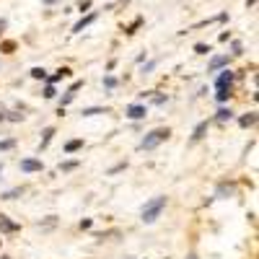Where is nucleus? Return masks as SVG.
Returning <instances> with one entry per match:
<instances>
[{
    "instance_id": "nucleus-1",
    "label": "nucleus",
    "mask_w": 259,
    "mask_h": 259,
    "mask_svg": "<svg viewBox=\"0 0 259 259\" xmlns=\"http://www.w3.org/2000/svg\"><path fill=\"white\" fill-rule=\"evenodd\" d=\"M168 135H171V130H168V127H158V130H153V132L145 135V140L140 143V148H143V151H153V148H158V145H161L163 140H168Z\"/></svg>"
},
{
    "instance_id": "nucleus-2",
    "label": "nucleus",
    "mask_w": 259,
    "mask_h": 259,
    "mask_svg": "<svg viewBox=\"0 0 259 259\" xmlns=\"http://www.w3.org/2000/svg\"><path fill=\"white\" fill-rule=\"evenodd\" d=\"M163 207H166V197H155V200H151L148 205L143 207V223H153L155 218L161 215Z\"/></svg>"
},
{
    "instance_id": "nucleus-3",
    "label": "nucleus",
    "mask_w": 259,
    "mask_h": 259,
    "mask_svg": "<svg viewBox=\"0 0 259 259\" xmlns=\"http://www.w3.org/2000/svg\"><path fill=\"white\" fill-rule=\"evenodd\" d=\"M127 117H130V119H143V117H145V106H140V104L127 106Z\"/></svg>"
},
{
    "instance_id": "nucleus-4",
    "label": "nucleus",
    "mask_w": 259,
    "mask_h": 259,
    "mask_svg": "<svg viewBox=\"0 0 259 259\" xmlns=\"http://www.w3.org/2000/svg\"><path fill=\"white\" fill-rule=\"evenodd\" d=\"M207 127H210V122H200V125L195 127V132H192V143H197V140H202V138H205Z\"/></svg>"
},
{
    "instance_id": "nucleus-5",
    "label": "nucleus",
    "mask_w": 259,
    "mask_h": 259,
    "mask_svg": "<svg viewBox=\"0 0 259 259\" xmlns=\"http://www.w3.org/2000/svg\"><path fill=\"white\" fill-rule=\"evenodd\" d=\"M231 81H233V73H231V70H223V73L218 75V81H215V88H223V86H231Z\"/></svg>"
},
{
    "instance_id": "nucleus-6",
    "label": "nucleus",
    "mask_w": 259,
    "mask_h": 259,
    "mask_svg": "<svg viewBox=\"0 0 259 259\" xmlns=\"http://www.w3.org/2000/svg\"><path fill=\"white\" fill-rule=\"evenodd\" d=\"M21 168H24V171H42V161L26 158V161H21Z\"/></svg>"
},
{
    "instance_id": "nucleus-7",
    "label": "nucleus",
    "mask_w": 259,
    "mask_h": 259,
    "mask_svg": "<svg viewBox=\"0 0 259 259\" xmlns=\"http://www.w3.org/2000/svg\"><path fill=\"white\" fill-rule=\"evenodd\" d=\"M94 21H96V13H91V16H86V18H81V21H78V24L73 26V31H83L88 24H94Z\"/></svg>"
},
{
    "instance_id": "nucleus-8",
    "label": "nucleus",
    "mask_w": 259,
    "mask_h": 259,
    "mask_svg": "<svg viewBox=\"0 0 259 259\" xmlns=\"http://www.w3.org/2000/svg\"><path fill=\"white\" fill-rule=\"evenodd\" d=\"M83 148V140H70L65 145V153H75V151H81Z\"/></svg>"
},
{
    "instance_id": "nucleus-9",
    "label": "nucleus",
    "mask_w": 259,
    "mask_h": 259,
    "mask_svg": "<svg viewBox=\"0 0 259 259\" xmlns=\"http://www.w3.org/2000/svg\"><path fill=\"white\" fill-rule=\"evenodd\" d=\"M0 228H3V231H18V226H16V223H10L5 215H0Z\"/></svg>"
},
{
    "instance_id": "nucleus-10",
    "label": "nucleus",
    "mask_w": 259,
    "mask_h": 259,
    "mask_svg": "<svg viewBox=\"0 0 259 259\" xmlns=\"http://www.w3.org/2000/svg\"><path fill=\"white\" fill-rule=\"evenodd\" d=\"M52 135H54V127H47V130H44V138H42V145H39V148L44 151V148H47V145H50V140H52Z\"/></svg>"
},
{
    "instance_id": "nucleus-11",
    "label": "nucleus",
    "mask_w": 259,
    "mask_h": 259,
    "mask_svg": "<svg viewBox=\"0 0 259 259\" xmlns=\"http://www.w3.org/2000/svg\"><path fill=\"white\" fill-rule=\"evenodd\" d=\"M0 52H5V54L16 52V42H0Z\"/></svg>"
},
{
    "instance_id": "nucleus-12",
    "label": "nucleus",
    "mask_w": 259,
    "mask_h": 259,
    "mask_svg": "<svg viewBox=\"0 0 259 259\" xmlns=\"http://www.w3.org/2000/svg\"><path fill=\"white\" fill-rule=\"evenodd\" d=\"M254 122H257V111H252V114L241 117V127H249V125H254Z\"/></svg>"
},
{
    "instance_id": "nucleus-13",
    "label": "nucleus",
    "mask_w": 259,
    "mask_h": 259,
    "mask_svg": "<svg viewBox=\"0 0 259 259\" xmlns=\"http://www.w3.org/2000/svg\"><path fill=\"white\" fill-rule=\"evenodd\" d=\"M215 96H218V101H226V99L231 96V86H223V88H218V94H215Z\"/></svg>"
},
{
    "instance_id": "nucleus-14",
    "label": "nucleus",
    "mask_w": 259,
    "mask_h": 259,
    "mask_svg": "<svg viewBox=\"0 0 259 259\" xmlns=\"http://www.w3.org/2000/svg\"><path fill=\"white\" fill-rule=\"evenodd\" d=\"M226 62H228V57H215V60L210 62V73H212V70H218V67H223Z\"/></svg>"
},
{
    "instance_id": "nucleus-15",
    "label": "nucleus",
    "mask_w": 259,
    "mask_h": 259,
    "mask_svg": "<svg viewBox=\"0 0 259 259\" xmlns=\"http://www.w3.org/2000/svg\"><path fill=\"white\" fill-rule=\"evenodd\" d=\"M94 114H106V109H83V117H94Z\"/></svg>"
},
{
    "instance_id": "nucleus-16",
    "label": "nucleus",
    "mask_w": 259,
    "mask_h": 259,
    "mask_svg": "<svg viewBox=\"0 0 259 259\" xmlns=\"http://www.w3.org/2000/svg\"><path fill=\"white\" fill-rule=\"evenodd\" d=\"M31 78H37V81H39V78H47V73H44L42 67H34V70H31Z\"/></svg>"
},
{
    "instance_id": "nucleus-17",
    "label": "nucleus",
    "mask_w": 259,
    "mask_h": 259,
    "mask_svg": "<svg viewBox=\"0 0 259 259\" xmlns=\"http://www.w3.org/2000/svg\"><path fill=\"white\" fill-rule=\"evenodd\" d=\"M140 24H143V18H135V21H132V24L127 26V34H135V29H138Z\"/></svg>"
},
{
    "instance_id": "nucleus-18",
    "label": "nucleus",
    "mask_w": 259,
    "mask_h": 259,
    "mask_svg": "<svg viewBox=\"0 0 259 259\" xmlns=\"http://www.w3.org/2000/svg\"><path fill=\"white\" fill-rule=\"evenodd\" d=\"M218 119H220V122L231 119V111H228V109H220V111H218Z\"/></svg>"
},
{
    "instance_id": "nucleus-19",
    "label": "nucleus",
    "mask_w": 259,
    "mask_h": 259,
    "mask_svg": "<svg viewBox=\"0 0 259 259\" xmlns=\"http://www.w3.org/2000/svg\"><path fill=\"white\" fill-rule=\"evenodd\" d=\"M195 52H197V54H207V52H210V47H207V44H197Z\"/></svg>"
},
{
    "instance_id": "nucleus-20",
    "label": "nucleus",
    "mask_w": 259,
    "mask_h": 259,
    "mask_svg": "<svg viewBox=\"0 0 259 259\" xmlns=\"http://www.w3.org/2000/svg\"><path fill=\"white\" fill-rule=\"evenodd\" d=\"M8 148H13V140H3V143H0V151H8Z\"/></svg>"
},
{
    "instance_id": "nucleus-21",
    "label": "nucleus",
    "mask_w": 259,
    "mask_h": 259,
    "mask_svg": "<svg viewBox=\"0 0 259 259\" xmlns=\"http://www.w3.org/2000/svg\"><path fill=\"white\" fill-rule=\"evenodd\" d=\"M88 8H91V0H83V3L78 5V10H81V13H83V10H88Z\"/></svg>"
},
{
    "instance_id": "nucleus-22",
    "label": "nucleus",
    "mask_w": 259,
    "mask_h": 259,
    "mask_svg": "<svg viewBox=\"0 0 259 259\" xmlns=\"http://www.w3.org/2000/svg\"><path fill=\"white\" fill-rule=\"evenodd\" d=\"M75 166H78V163H75V161H70V163H62L60 168H62V171H70V168H75Z\"/></svg>"
},
{
    "instance_id": "nucleus-23",
    "label": "nucleus",
    "mask_w": 259,
    "mask_h": 259,
    "mask_svg": "<svg viewBox=\"0 0 259 259\" xmlns=\"http://www.w3.org/2000/svg\"><path fill=\"white\" fill-rule=\"evenodd\" d=\"M44 96L52 99V96H54V88H52V86H47V88H44Z\"/></svg>"
},
{
    "instance_id": "nucleus-24",
    "label": "nucleus",
    "mask_w": 259,
    "mask_h": 259,
    "mask_svg": "<svg viewBox=\"0 0 259 259\" xmlns=\"http://www.w3.org/2000/svg\"><path fill=\"white\" fill-rule=\"evenodd\" d=\"M5 24H8V21H5V18H0V34H3V29H5Z\"/></svg>"
},
{
    "instance_id": "nucleus-25",
    "label": "nucleus",
    "mask_w": 259,
    "mask_h": 259,
    "mask_svg": "<svg viewBox=\"0 0 259 259\" xmlns=\"http://www.w3.org/2000/svg\"><path fill=\"white\" fill-rule=\"evenodd\" d=\"M187 259H197V254H189V257H187Z\"/></svg>"
},
{
    "instance_id": "nucleus-26",
    "label": "nucleus",
    "mask_w": 259,
    "mask_h": 259,
    "mask_svg": "<svg viewBox=\"0 0 259 259\" xmlns=\"http://www.w3.org/2000/svg\"><path fill=\"white\" fill-rule=\"evenodd\" d=\"M3 119H5V117H3V114H0V122H3Z\"/></svg>"
},
{
    "instance_id": "nucleus-27",
    "label": "nucleus",
    "mask_w": 259,
    "mask_h": 259,
    "mask_svg": "<svg viewBox=\"0 0 259 259\" xmlns=\"http://www.w3.org/2000/svg\"><path fill=\"white\" fill-rule=\"evenodd\" d=\"M0 171H3V166H0Z\"/></svg>"
}]
</instances>
